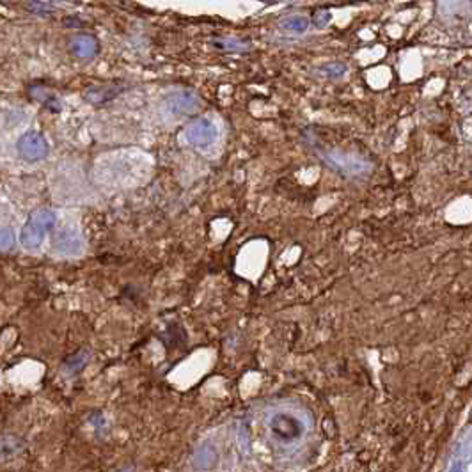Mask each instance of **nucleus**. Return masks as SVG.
Returning a JSON list of instances; mask_svg holds the SVG:
<instances>
[{"instance_id": "7ed1b4c3", "label": "nucleus", "mask_w": 472, "mask_h": 472, "mask_svg": "<svg viewBox=\"0 0 472 472\" xmlns=\"http://www.w3.org/2000/svg\"><path fill=\"white\" fill-rule=\"evenodd\" d=\"M185 141L195 148H208L218 139V128L211 119L197 118L183 132Z\"/></svg>"}, {"instance_id": "dca6fc26", "label": "nucleus", "mask_w": 472, "mask_h": 472, "mask_svg": "<svg viewBox=\"0 0 472 472\" xmlns=\"http://www.w3.org/2000/svg\"><path fill=\"white\" fill-rule=\"evenodd\" d=\"M328 22H331V13L328 11L317 13V15L312 16V20H311V23H314L317 27H325Z\"/></svg>"}, {"instance_id": "39448f33", "label": "nucleus", "mask_w": 472, "mask_h": 472, "mask_svg": "<svg viewBox=\"0 0 472 472\" xmlns=\"http://www.w3.org/2000/svg\"><path fill=\"white\" fill-rule=\"evenodd\" d=\"M84 249V238L76 229H62L54 240V251L62 256H76Z\"/></svg>"}, {"instance_id": "ddd939ff", "label": "nucleus", "mask_w": 472, "mask_h": 472, "mask_svg": "<svg viewBox=\"0 0 472 472\" xmlns=\"http://www.w3.org/2000/svg\"><path fill=\"white\" fill-rule=\"evenodd\" d=\"M88 352H76L75 355H73L71 359H68V362H66V366L64 368H68L69 366V370H75V371H78V370H82V368H84L85 366V362H88Z\"/></svg>"}, {"instance_id": "f03ea898", "label": "nucleus", "mask_w": 472, "mask_h": 472, "mask_svg": "<svg viewBox=\"0 0 472 472\" xmlns=\"http://www.w3.org/2000/svg\"><path fill=\"white\" fill-rule=\"evenodd\" d=\"M268 431L279 444H295L304 437L305 423L295 412L279 410L268 419Z\"/></svg>"}, {"instance_id": "9b49d317", "label": "nucleus", "mask_w": 472, "mask_h": 472, "mask_svg": "<svg viewBox=\"0 0 472 472\" xmlns=\"http://www.w3.org/2000/svg\"><path fill=\"white\" fill-rule=\"evenodd\" d=\"M211 45L221 50H228V52H242V50L249 48V43L242 41V39H214Z\"/></svg>"}, {"instance_id": "9d476101", "label": "nucleus", "mask_w": 472, "mask_h": 472, "mask_svg": "<svg viewBox=\"0 0 472 472\" xmlns=\"http://www.w3.org/2000/svg\"><path fill=\"white\" fill-rule=\"evenodd\" d=\"M29 91L32 92V96H34L36 99H39V102H41L43 105H45L46 109H50L52 112L61 111V102H59V98L54 95V92H50L46 88H41V85H32Z\"/></svg>"}, {"instance_id": "f257e3e1", "label": "nucleus", "mask_w": 472, "mask_h": 472, "mask_svg": "<svg viewBox=\"0 0 472 472\" xmlns=\"http://www.w3.org/2000/svg\"><path fill=\"white\" fill-rule=\"evenodd\" d=\"M55 222H57V215L52 209L41 208L32 211L20 231V245L27 251H38L45 242L46 235L55 228Z\"/></svg>"}, {"instance_id": "f8f14e48", "label": "nucleus", "mask_w": 472, "mask_h": 472, "mask_svg": "<svg viewBox=\"0 0 472 472\" xmlns=\"http://www.w3.org/2000/svg\"><path fill=\"white\" fill-rule=\"evenodd\" d=\"M345 71H347V66L343 62H328L321 68V73L328 78H339L341 75H345Z\"/></svg>"}, {"instance_id": "0eeeda50", "label": "nucleus", "mask_w": 472, "mask_h": 472, "mask_svg": "<svg viewBox=\"0 0 472 472\" xmlns=\"http://www.w3.org/2000/svg\"><path fill=\"white\" fill-rule=\"evenodd\" d=\"M123 91H125V85L102 84V85H95V88L88 89L85 98H88L91 103H96V105H103V103H107V102H111V99L118 98Z\"/></svg>"}, {"instance_id": "6e6552de", "label": "nucleus", "mask_w": 472, "mask_h": 472, "mask_svg": "<svg viewBox=\"0 0 472 472\" xmlns=\"http://www.w3.org/2000/svg\"><path fill=\"white\" fill-rule=\"evenodd\" d=\"M167 105L176 112V114H181V112H188V111H192V109L197 107L199 99L194 92L178 91V92H174V95L169 96Z\"/></svg>"}, {"instance_id": "1a4fd4ad", "label": "nucleus", "mask_w": 472, "mask_h": 472, "mask_svg": "<svg viewBox=\"0 0 472 472\" xmlns=\"http://www.w3.org/2000/svg\"><path fill=\"white\" fill-rule=\"evenodd\" d=\"M311 27V20L304 15H288L279 22V29L284 32H293V34H304Z\"/></svg>"}, {"instance_id": "20e7f679", "label": "nucleus", "mask_w": 472, "mask_h": 472, "mask_svg": "<svg viewBox=\"0 0 472 472\" xmlns=\"http://www.w3.org/2000/svg\"><path fill=\"white\" fill-rule=\"evenodd\" d=\"M16 151L27 162H39L48 155V142L38 132H27L16 142Z\"/></svg>"}, {"instance_id": "423d86ee", "label": "nucleus", "mask_w": 472, "mask_h": 472, "mask_svg": "<svg viewBox=\"0 0 472 472\" xmlns=\"http://www.w3.org/2000/svg\"><path fill=\"white\" fill-rule=\"evenodd\" d=\"M69 52L78 59H91L98 54L99 43L92 34H78L69 39Z\"/></svg>"}, {"instance_id": "4468645a", "label": "nucleus", "mask_w": 472, "mask_h": 472, "mask_svg": "<svg viewBox=\"0 0 472 472\" xmlns=\"http://www.w3.org/2000/svg\"><path fill=\"white\" fill-rule=\"evenodd\" d=\"M2 251H9L11 247H15V232H13V229L9 228H4L2 229Z\"/></svg>"}, {"instance_id": "2eb2a0df", "label": "nucleus", "mask_w": 472, "mask_h": 472, "mask_svg": "<svg viewBox=\"0 0 472 472\" xmlns=\"http://www.w3.org/2000/svg\"><path fill=\"white\" fill-rule=\"evenodd\" d=\"M27 9H31L34 15H48L50 9H52V4H48V2H29L27 6H25Z\"/></svg>"}]
</instances>
